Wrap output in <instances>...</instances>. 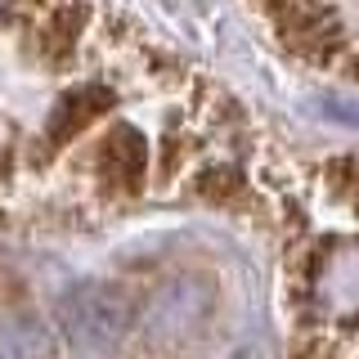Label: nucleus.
<instances>
[{
	"label": "nucleus",
	"instance_id": "f257e3e1",
	"mask_svg": "<svg viewBox=\"0 0 359 359\" xmlns=\"http://www.w3.org/2000/svg\"><path fill=\"white\" fill-rule=\"evenodd\" d=\"M63 319H67V332H72L86 351H112V346H121V337L130 332L135 314H130V301L121 297L117 287L81 283L63 301Z\"/></svg>",
	"mask_w": 359,
	"mask_h": 359
},
{
	"label": "nucleus",
	"instance_id": "f03ea898",
	"mask_svg": "<svg viewBox=\"0 0 359 359\" xmlns=\"http://www.w3.org/2000/svg\"><path fill=\"white\" fill-rule=\"evenodd\" d=\"M310 301L328 323H355L359 319V243L341 238L310 269Z\"/></svg>",
	"mask_w": 359,
	"mask_h": 359
},
{
	"label": "nucleus",
	"instance_id": "7ed1b4c3",
	"mask_svg": "<svg viewBox=\"0 0 359 359\" xmlns=\"http://www.w3.org/2000/svg\"><path fill=\"white\" fill-rule=\"evenodd\" d=\"M207 310H211V292L194 278H180V283L157 287V297L144 310V323L157 337H184L207 319Z\"/></svg>",
	"mask_w": 359,
	"mask_h": 359
},
{
	"label": "nucleus",
	"instance_id": "20e7f679",
	"mask_svg": "<svg viewBox=\"0 0 359 359\" xmlns=\"http://www.w3.org/2000/svg\"><path fill=\"white\" fill-rule=\"evenodd\" d=\"M0 359H54L50 328L32 310H0Z\"/></svg>",
	"mask_w": 359,
	"mask_h": 359
},
{
	"label": "nucleus",
	"instance_id": "39448f33",
	"mask_svg": "<svg viewBox=\"0 0 359 359\" xmlns=\"http://www.w3.org/2000/svg\"><path fill=\"white\" fill-rule=\"evenodd\" d=\"M108 104V95L104 90H76V95H67L59 112H54V121H50V140H63V135H76L86 126L90 117H99Z\"/></svg>",
	"mask_w": 359,
	"mask_h": 359
},
{
	"label": "nucleus",
	"instance_id": "423d86ee",
	"mask_svg": "<svg viewBox=\"0 0 359 359\" xmlns=\"http://www.w3.org/2000/svg\"><path fill=\"white\" fill-rule=\"evenodd\" d=\"M104 162H108V171L117 175L121 184H135L140 171H144V140L130 126L112 130V140L104 144Z\"/></svg>",
	"mask_w": 359,
	"mask_h": 359
},
{
	"label": "nucleus",
	"instance_id": "0eeeda50",
	"mask_svg": "<svg viewBox=\"0 0 359 359\" xmlns=\"http://www.w3.org/2000/svg\"><path fill=\"white\" fill-rule=\"evenodd\" d=\"M5 5H9V0H0V14H5Z\"/></svg>",
	"mask_w": 359,
	"mask_h": 359
}]
</instances>
